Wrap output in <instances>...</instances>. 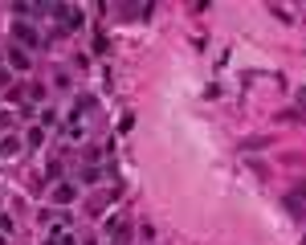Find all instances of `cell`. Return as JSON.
Here are the masks:
<instances>
[{
  "label": "cell",
  "instance_id": "6da1fadb",
  "mask_svg": "<svg viewBox=\"0 0 306 245\" xmlns=\"http://www.w3.org/2000/svg\"><path fill=\"white\" fill-rule=\"evenodd\" d=\"M17 37H21L25 45H37V33H33V29H29V25H17Z\"/></svg>",
  "mask_w": 306,
  "mask_h": 245
},
{
  "label": "cell",
  "instance_id": "7a4b0ae2",
  "mask_svg": "<svg viewBox=\"0 0 306 245\" xmlns=\"http://www.w3.org/2000/svg\"><path fill=\"white\" fill-rule=\"evenodd\" d=\"M0 245H5V237H0Z\"/></svg>",
  "mask_w": 306,
  "mask_h": 245
}]
</instances>
